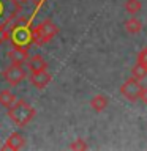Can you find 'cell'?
Returning a JSON list of instances; mask_svg holds the SVG:
<instances>
[{
    "label": "cell",
    "instance_id": "7",
    "mask_svg": "<svg viewBox=\"0 0 147 151\" xmlns=\"http://www.w3.org/2000/svg\"><path fill=\"white\" fill-rule=\"evenodd\" d=\"M30 82H32V85L35 88H38V90H43V88H46L47 85L51 83V80H52V76H51V73L47 69H44V71H40V73H30Z\"/></svg>",
    "mask_w": 147,
    "mask_h": 151
},
{
    "label": "cell",
    "instance_id": "1",
    "mask_svg": "<svg viewBox=\"0 0 147 151\" xmlns=\"http://www.w3.org/2000/svg\"><path fill=\"white\" fill-rule=\"evenodd\" d=\"M9 41L13 46L17 47H27L30 49L33 44V27H32V17H16L9 24Z\"/></svg>",
    "mask_w": 147,
    "mask_h": 151
},
{
    "label": "cell",
    "instance_id": "17",
    "mask_svg": "<svg viewBox=\"0 0 147 151\" xmlns=\"http://www.w3.org/2000/svg\"><path fill=\"white\" fill-rule=\"evenodd\" d=\"M8 25H0V46L5 44L9 40V30L7 28Z\"/></svg>",
    "mask_w": 147,
    "mask_h": 151
},
{
    "label": "cell",
    "instance_id": "18",
    "mask_svg": "<svg viewBox=\"0 0 147 151\" xmlns=\"http://www.w3.org/2000/svg\"><path fill=\"white\" fill-rule=\"evenodd\" d=\"M138 61L142 65H147V47L146 49H142L139 54H138Z\"/></svg>",
    "mask_w": 147,
    "mask_h": 151
},
{
    "label": "cell",
    "instance_id": "19",
    "mask_svg": "<svg viewBox=\"0 0 147 151\" xmlns=\"http://www.w3.org/2000/svg\"><path fill=\"white\" fill-rule=\"evenodd\" d=\"M17 2H19V5H21V6H24V5H28L32 0H17Z\"/></svg>",
    "mask_w": 147,
    "mask_h": 151
},
{
    "label": "cell",
    "instance_id": "5",
    "mask_svg": "<svg viewBox=\"0 0 147 151\" xmlns=\"http://www.w3.org/2000/svg\"><path fill=\"white\" fill-rule=\"evenodd\" d=\"M120 93L125 96L128 101H138V99H146V88L141 85L139 80H136L135 77L128 79L127 82H123L120 87Z\"/></svg>",
    "mask_w": 147,
    "mask_h": 151
},
{
    "label": "cell",
    "instance_id": "8",
    "mask_svg": "<svg viewBox=\"0 0 147 151\" xmlns=\"http://www.w3.org/2000/svg\"><path fill=\"white\" fill-rule=\"evenodd\" d=\"M8 58L11 63H17V65H24L27 63L30 55H28V49L27 47H17V46H13L11 50L8 52Z\"/></svg>",
    "mask_w": 147,
    "mask_h": 151
},
{
    "label": "cell",
    "instance_id": "14",
    "mask_svg": "<svg viewBox=\"0 0 147 151\" xmlns=\"http://www.w3.org/2000/svg\"><path fill=\"white\" fill-rule=\"evenodd\" d=\"M16 101H17L16 96H14L9 90H2V91H0V106L2 107L9 109Z\"/></svg>",
    "mask_w": 147,
    "mask_h": 151
},
{
    "label": "cell",
    "instance_id": "15",
    "mask_svg": "<svg viewBox=\"0 0 147 151\" xmlns=\"http://www.w3.org/2000/svg\"><path fill=\"white\" fill-rule=\"evenodd\" d=\"M142 5L139 0H127L125 2V11L128 14H131V16H135V14H138L141 11Z\"/></svg>",
    "mask_w": 147,
    "mask_h": 151
},
{
    "label": "cell",
    "instance_id": "4",
    "mask_svg": "<svg viewBox=\"0 0 147 151\" xmlns=\"http://www.w3.org/2000/svg\"><path fill=\"white\" fill-rule=\"evenodd\" d=\"M22 6L17 0H0V25H9L19 16Z\"/></svg>",
    "mask_w": 147,
    "mask_h": 151
},
{
    "label": "cell",
    "instance_id": "2",
    "mask_svg": "<svg viewBox=\"0 0 147 151\" xmlns=\"http://www.w3.org/2000/svg\"><path fill=\"white\" fill-rule=\"evenodd\" d=\"M36 115V110L24 99H17L11 107L8 109V116L16 126L22 127L28 124Z\"/></svg>",
    "mask_w": 147,
    "mask_h": 151
},
{
    "label": "cell",
    "instance_id": "9",
    "mask_svg": "<svg viewBox=\"0 0 147 151\" xmlns=\"http://www.w3.org/2000/svg\"><path fill=\"white\" fill-rule=\"evenodd\" d=\"M24 145H25V139H24V135L19 134V132H13V134L5 140L2 150H13V151H16V150H21Z\"/></svg>",
    "mask_w": 147,
    "mask_h": 151
},
{
    "label": "cell",
    "instance_id": "3",
    "mask_svg": "<svg viewBox=\"0 0 147 151\" xmlns=\"http://www.w3.org/2000/svg\"><path fill=\"white\" fill-rule=\"evenodd\" d=\"M59 33V27L55 25L51 19H44L38 25L33 27V44L44 46L46 42L54 40Z\"/></svg>",
    "mask_w": 147,
    "mask_h": 151
},
{
    "label": "cell",
    "instance_id": "13",
    "mask_svg": "<svg viewBox=\"0 0 147 151\" xmlns=\"http://www.w3.org/2000/svg\"><path fill=\"white\" fill-rule=\"evenodd\" d=\"M131 76L136 80H139V82L146 80L147 79V65H142L139 61H136V65L131 68Z\"/></svg>",
    "mask_w": 147,
    "mask_h": 151
},
{
    "label": "cell",
    "instance_id": "12",
    "mask_svg": "<svg viewBox=\"0 0 147 151\" xmlns=\"http://www.w3.org/2000/svg\"><path fill=\"white\" fill-rule=\"evenodd\" d=\"M123 27H125V30L130 33V35H138V33L142 30V22H141L138 17L131 16L130 19H128V21H125Z\"/></svg>",
    "mask_w": 147,
    "mask_h": 151
},
{
    "label": "cell",
    "instance_id": "6",
    "mask_svg": "<svg viewBox=\"0 0 147 151\" xmlns=\"http://www.w3.org/2000/svg\"><path fill=\"white\" fill-rule=\"evenodd\" d=\"M2 77L7 80L11 87H16V85H19L24 79L27 77V73H25V69L22 68V65L11 63L9 66H7V68L3 69Z\"/></svg>",
    "mask_w": 147,
    "mask_h": 151
},
{
    "label": "cell",
    "instance_id": "10",
    "mask_svg": "<svg viewBox=\"0 0 147 151\" xmlns=\"http://www.w3.org/2000/svg\"><path fill=\"white\" fill-rule=\"evenodd\" d=\"M27 66H28V71H30V73H40V71L47 69V63H46V60L43 58L41 55H38V54L28 58Z\"/></svg>",
    "mask_w": 147,
    "mask_h": 151
},
{
    "label": "cell",
    "instance_id": "11",
    "mask_svg": "<svg viewBox=\"0 0 147 151\" xmlns=\"http://www.w3.org/2000/svg\"><path fill=\"white\" fill-rule=\"evenodd\" d=\"M108 104H109V101H108V98L104 96V94H97V96H93L92 99H90V107H92L95 112L106 110Z\"/></svg>",
    "mask_w": 147,
    "mask_h": 151
},
{
    "label": "cell",
    "instance_id": "16",
    "mask_svg": "<svg viewBox=\"0 0 147 151\" xmlns=\"http://www.w3.org/2000/svg\"><path fill=\"white\" fill-rule=\"evenodd\" d=\"M89 145L82 139H76L73 143H70V150H87Z\"/></svg>",
    "mask_w": 147,
    "mask_h": 151
}]
</instances>
